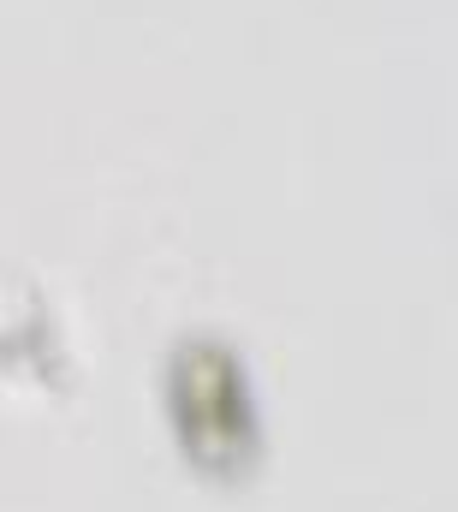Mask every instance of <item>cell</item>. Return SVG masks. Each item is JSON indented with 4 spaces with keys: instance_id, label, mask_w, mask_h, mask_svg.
<instances>
[{
    "instance_id": "1",
    "label": "cell",
    "mask_w": 458,
    "mask_h": 512,
    "mask_svg": "<svg viewBox=\"0 0 458 512\" xmlns=\"http://www.w3.org/2000/svg\"><path fill=\"white\" fill-rule=\"evenodd\" d=\"M167 411L173 429L185 441L191 459L232 471L250 459L256 447V411H250V387L244 370L232 364L221 340H185L173 358V382H167Z\"/></svg>"
}]
</instances>
